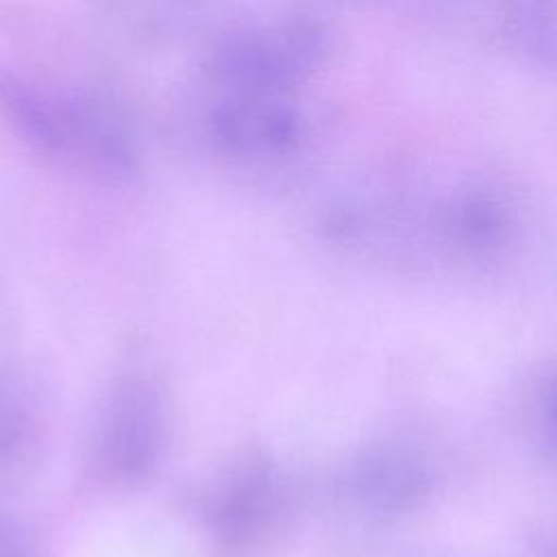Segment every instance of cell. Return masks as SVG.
Returning <instances> with one entry per match:
<instances>
[{"instance_id":"6da1fadb","label":"cell","mask_w":557,"mask_h":557,"mask_svg":"<svg viewBox=\"0 0 557 557\" xmlns=\"http://www.w3.org/2000/svg\"><path fill=\"white\" fill-rule=\"evenodd\" d=\"M150 372L131 370L113 385L96 431V466L107 481L141 476L159 455L165 411Z\"/></svg>"},{"instance_id":"7a4b0ae2","label":"cell","mask_w":557,"mask_h":557,"mask_svg":"<svg viewBox=\"0 0 557 557\" xmlns=\"http://www.w3.org/2000/svg\"><path fill=\"white\" fill-rule=\"evenodd\" d=\"M287 516V494L276 472L252 461L233 472L218 490L209 509V527L226 553L263 546Z\"/></svg>"},{"instance_id":"3957f363","label":"cell","mask_w":557,"mask_h":557,"mask_svg":"<svg viewBox=\"0 0 557 557\" xmlns=\"http://www.w3.org/2000/svg\"><path fill=\"white\" fill-rule=\"evenodd\" d=\"M422 481V472L405 457L379 455L357 470L350 496L370 513H392L413 500Z\"/></svg>"},{"instance_id":"277c9868","label":"cell","mask_w":557,"mask_h":557,"mask_svg":"<svg viewBox=\"0 0 557 557\" xmlns=\"http://www.w3.org/2000/svg\"><path fill=\"white\" fill-rule=\"evenodd\" d=\"M35 437L30 396L15 374H0V468L15 463Z\"/></svg>"},{"instance_id":"5b68a950","label":"cell","mask_w":557,"mask_h":557,"mask_svg":"<svg viewBox=\"0 0 557 557\" xmlns=\"http://www.w3.org/2000/svg\"><path fill=\"white\" fill-rule=\"evenodd\" d=\"M0 557H41V550L24 524L0 516Z\"/></svg>"}]
</instances>
